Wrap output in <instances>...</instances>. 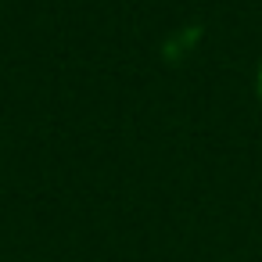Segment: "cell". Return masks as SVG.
Masks as SVG:
<instances>
[{"label":"cell","instance_id":"1","mask_svg":"<svg viewBox=\"0 0 262 262\" xmlns=\"http://www.w3.org/2000/svg\"><path fill=\"white\" fill-rule=\"evenodd\" d=\"M255 86H258V101H262V65H258V79H255Z\"/></svg>","mask_w":262,"mask_h":262}]
</instances>
